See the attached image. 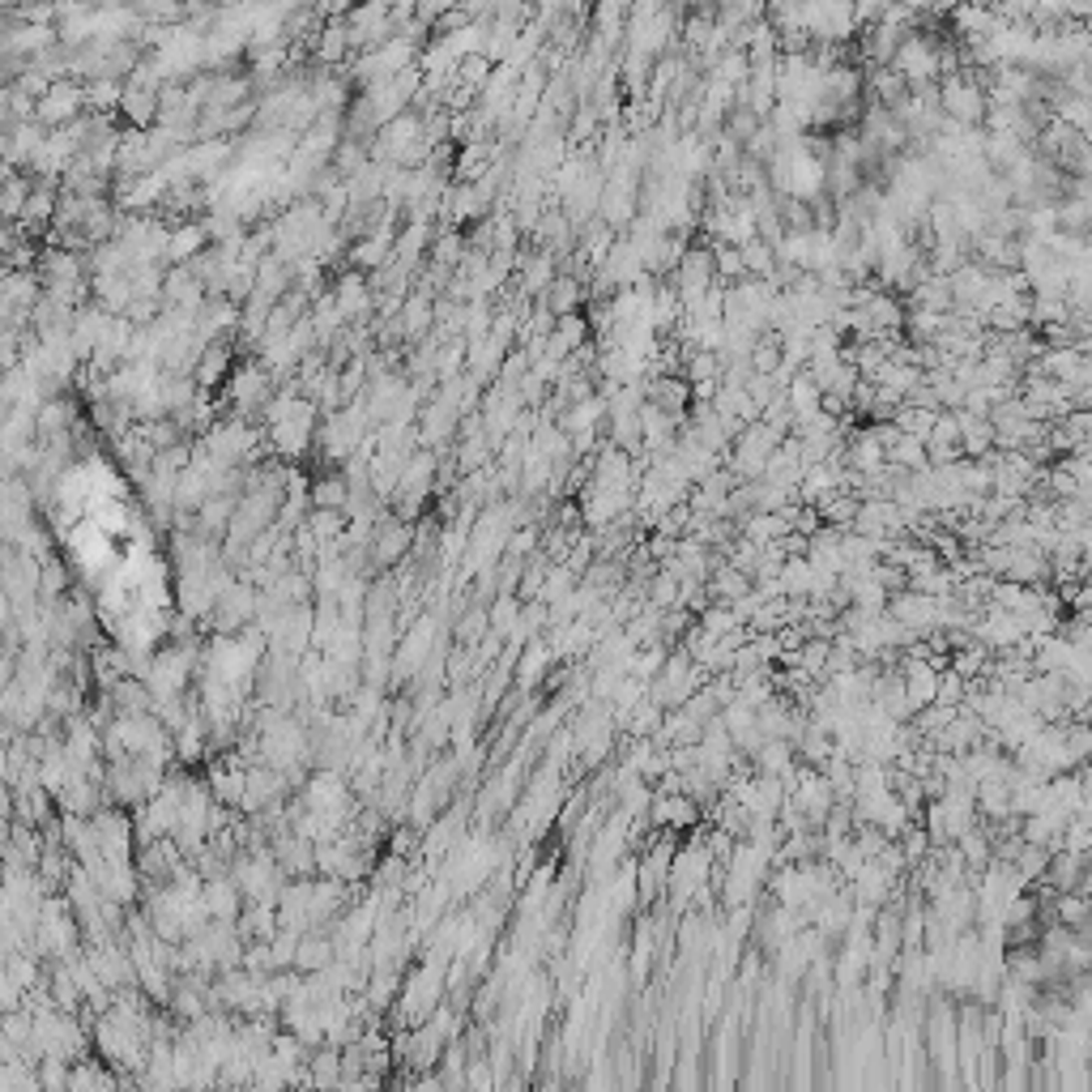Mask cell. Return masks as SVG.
<instances>
[{"label":"cell","mask_w":1092,"mask_h":1092,"mask_svg":"<svg viewBox=\"0 0 1092 1092\" xmlns=\"http://www.w3.org/2000/svg\"><path fill=\"white\" fill-rule=\"evenodd\" d=\"M645 401L653 410L670 414L675 423H683V410L692 406V384L683 380V371H670V376H653L645 380Z\"/></svg>","instance_id":"2"},{"label":"cell","mask_w":1092,"mask_h":1092,"mask_svg":"<svg viewBox=\"0 0 1092 1092\" xmlns=\"http://www.w3.org/2000/svg\"><path fill=\"white\" fill-rule=\"evenodd\" d=\"M709 593H713V597H726V602H739V597L752 593V576L739 572V567H722V572H717V580L709 585Z\"/></svg>","instance_id":"10"},{"label":"cell","mask_w":1092,"mask_h":1092,"mask_svg":"<svg viewBox=\"0 0 1092 1092\" xmlns=\"http://www.w3.org/2000/svg\"><path fill=\"white\" fill-rule=\"evenodd\" d=\"M705 627H709V632H726V627H730V610H709Z\"/></svg>","instance_id":"11"},{"label":"cell","mask_w":1092,"mask_h":1092,"mask_svg":"<svg viewBox=\"0 0 1092 1092\" xmlns=\"http://www.w3.org/2000/svg\"><path fill=\"white\" fill-rule=\"evenodd\" d=\"M308 530L317 534L321 543H337V538H346L350 517L346 513H321V508H312V513H308Z\"/></svg>","instance_id":"8"},{"label":"cell","mask_w":1092,"mask_h":1092,"mask_svg":"<svg viewBox=\"0 0 1092 1092\" xmlns=\"http://www.w3.org/2000/svg\"><path fill=\"white\" fill-rule=\"evenodd\" d=\"M534 304H543L550 317H572V312H580L589 304V282H580V278H572V274H559L555 282H550L546 287V295H538Z\"/></svg>","instance_id":"3"},{"label":"cell","mask_w":1092,"mask_h":1092,"mask_svg":"<svg viewBox=\"0 0 1092 1092\" xmlns=\"http://www.w3.org/2000/svg\"><path fill=\"white\" fill-rule=\"evenodd\" d=\"M308 504L321 508V513H346V504H350V483H346V474H341V470H321V474H312Z\"/></svg>","instance_id":"4"},{"label":"cell","mask_w":1092,"mask_h":1092,"mask_svg":"<svg viewBox=\"0 0 1092 1092\" xmlns=\"http://www.w3.org/2000/svg\"><path fill=\"white\" fill-rule=\"evenodd\" d=\"M589 333H593V325H589V317L585 312H572V317H559V325H555V337L563 341L567 350H585V341H589Z\"/></svg>","instance_id":"9"},{"label":"cell","mask_w":1092,"mask_h":1092,"mask_svg":"<svg viewBox=\"0 0 1092 1092\" xmlns=\"http://www.w3.org/2000/svg\"><path fill=\"white\" fill-rule=\"evenodd\" d=\"M888 466H896L901 474H922L931 470V453H926V440L918 436H901L888 448Z\"/></svg>","instance_id":"6"},{"label":"cell","mask_w":1092,"mask_h":1092,"mask_svg":"<svg viewBox=\"0 0 1092 1092\" xmlns=\"http://www.w3.org/2000/svg\"><path fill=\"white\" fill-rule=\"evenodd\" d=\"M205 248H214V244H209V235H205V222H201V218L184 222V227H175V231H171V244H167V269H175V265H192V261H197Z\"/></svg>","instance_id":"5"},{"label":"cell","mask_w":1092,"mask_h":1092,"mask_svg":"<svg viewBox=\"0 0 1092 1092\" xmlns=\"http://www.w3.org/2000/svg\"><path fill=\"white\" fill-rule=\"evenodd\" d=\"M406 555H414V526L401 517H380L376 521V538H371V563L376 567H393Z\"/></svg>","instance_id":"1"},{"label":"cell","mask_w":1092,"mask_h":1092,"mask_svg":"<svg viewBox=\"0 0 1092 1092\" xmlns=\"http://www.w3.org/2000/svg\"><path fill=\"white\" fill-rule=\"evenodd\" d=\"M30 192H35V179L26 171H5V218L9 222H22Z\"/></svg>","instance_id":"7"}]
</instances>
